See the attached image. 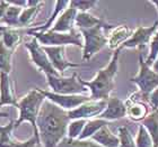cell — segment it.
I'll return each mask as SVG.
<instances>
[{
  "instance_id": "cell-30",
  "label": "cell",
  "mask_w": 158,
  "mask_h": 147,
  "mask_svg": "<svg viewBox=\"0 0 158 147\" xmlns=\"http://www.w3.org/2000/svg\"><path fill=\"white\" fill-rule=\"evenodd\" d=\"M56 147H102L92 139H70L66 137L60 141Z\"/></svg>"
},
{
  "instance_id": "cell-37",
  "label": "cell",
  "mask_w": 158,
  "mask_h": 147,
  "mask_svg": "<svg viewBox=\"0 0 158 147\" xmlns=\"http://www.w3.org/2000/svg\"><path fill=\"white\" fill-rule=\"evenodd\" d=\"M10 114H8V112H6V111H1L0 110V118H8Z\"/></svg>"
},
{
  "instance_id": "cell-2",
  "label": "cell",
  "mask_w": 158,
  "mask_h": 147,
  "mask_svg": "<svg viewBox=\"0 0 158 147\" xmlns=\"http://www.w3.org/2000/svg\"><path fill=\"white\" fill-rule=\"evenodd\" d=\"M122 49L118 48L114 51L109 64L98 70L96 75L92 80L86 81L79 76V81L84 87L88 89L89 97L93 100H107L114 90L115 76L118 71V56Z\"/></svg>"
},
{
  "instance_id": "cell-6",
  "label": "cell",
  "mask_w": 158,
  "mask_h": 147,
  "mask_svg": "<svg viewBox=\"0 0 158 147\" xmlns=\"http://www.w3.org/2000/svg\"><path fill=\"white\" fill-rule=\"evenodd\" d=\"M51 92L58 95H85L88 89L79 81V75L73 73L71 76L63 75H45Z\"/></svg>"
},
{
  "instance_id": "cell-23",
  "label": "cell",
  "mask_w": 158,
  "mask_h": 147,
  "mask_svg": "<svg viewBox=\"0 0 158 147\" xmlns=\"http://www.w3.org/2000/svg\"><path fill=\"white\" fill-rule=\"evenodd\" d=\"M105 23L102 18L94 16L89 13H78L76 17V28L78 30L89 29L95 26H98L101 24Z\"/></svg>"
},
{
  "instance_id": "cell-18",
  "label": "cell",
  "mask_w": 158,
  "mask_h": 147,
  "mask_svg": "<svg viewBox=\"0 0 158 147\" xmlns=\"http://www.w3.org/2000/svg\"><path fill=\"white\" fill-rule=\"evenodd\" d=\"M127 105V116L133 121H140L141 122L147 116H148V107L146 103L132 97L125 102Z\"/></svg>"
},
{
  "instance_id": "cell-39",
  "label": "cell",
  "mask_w": 158,
  "mask_h": 147,
  "mask_svg": "<svg viewBox=\"0 0 158 147\" xmlns=\"http://www.w3.org/2000/svg\"><path fill=\"white\" fill-rule=\"evenodd\" d=\"M5 28H6V27L2 26V25H0V33H1V32H2V30L5 29Z\"/></svg>"
},
{
  "instance_id": "cell-35",
  "label": "cell",
  "mask_w": 158,
  "mask_h": 147,
  "mask_svg": "<svg viewBox=\"0 0 158 147\" xmlns=\"http://www.w3.org/2000/svg\"><path fill=\"white\" fill-rule=\"evenodd\" d=\"M8 6H9V2H8V1H5V0L0 1V23H1L3 16H5V13H6Z\"/></svg>"
},
{
  "instance_id": "cell-13",
  "label": "cell",
  "mask_w": 158,
  "mask_h": 147,
  "mask_svg": "<svg viewBox=\"0 0 158 147\" xmlns=\"http://www.w3.org/2000/svg\"><path fill=\"white\" fill-rule=\"evenodd\" d=\"M157 29H158V20L152 24V26H148V27L138 26L133 30L131 37L121 46V49L135 48V47H139L140 49L145 48L146 46L150 43L154 34L157 32Z\"/></svg>"
},
{
  "instance_id": "cell-9",
  "label": "cell",
  "mask_w": 158,
  "mask_h": 147,
  "mask_svg": "<svg viewBox=\"0 0 158 147\" xmlns=\"http://www.w3.org/2000/svg\"><path fill=\"white\" fill-rule=\"evenodd\" d=\"M15 121H9L7 125H0V147H35L41 144L37 131L26 141H18L14 136Z\"/></svg>"
},
{
  "instance_id": "cell-1",
  "label": "cell",
  "mask_w": 158,
  "mask_h": 147,
  "mask_svg": "<svg viewBox=\"0 0 158 147\" xmlns=\"http://www.w3.org/2000/svg\"><path fill=\"white\" fill-rule=\"evenodd\" d=\"M69 122L68 111L48 100L43 102L36 119V129L43 147L58 146L60 141L67 137Z\"/></svg>"
},
{
  "instance_id": "cell-15",
  "label": "cell",
  "mask_w": 158,
  "mask_h": 147,
  "mask_svg": "<svg viewBox=\"0 0 158 147\" xmlns=\"http://www.w3.org/2000/svg\"><path fill=\"white\" fill-rule=\"evenodd\" d=\"M127 116V105L124 101L118 97H110L107 99V105L102 114H99L98 118L106 121L118 120L121 118H124Z\"/></svg>"
},
{
  "instance_id": "cell-7",
  "label": "cell",
  "mask_w": 158,
  "mask_h": 147,
  "mask_svg": "<svg viewBox=\"0 0 158 147\" xmlns=\"http://www.w3.org/2000/svg\"><path fill=\"white\" fill-rule=\"evenodd\" d=\"M139 64H140V69L138 74L133 76L131 81L138 87L139 95L148 101L150 93L156 88H158V73L152 71V68L146 63L142 53H140V56H139Z\"/></svg>"
},
{
  "instance_id": "cell-3",
  "label": "cell",
  "mask_w": 158,
  "mask_h": 147,
  "mask_svg": "<svg viewBox=\"0 0 158 147\" xmlns=\"http://www.w3.org/2000/svg\"><path fill=\"white\" fill-rule=\"evenodd\" d=\"M45 101L44 95L39 91V89H32L30 92L23 95L18 100L16 108L19 111L18 118L15 121V128L27 121L32 125L34 131H37L36 129V119L39 117L40 110L42 107L43 102Z\"/></svg>"
},
{
  "instance_id": "cell-11",
  "label": "cell",
  "mask_w": 158,
  "mask_h": 147,
  "mask_svg": "<svg viewBox=\"0 0 158 147\" xmlns=\"http://www.w3.org/2000/svg\"><path fill=\"white\" fill-rule=\"evenodd\" d=\"M107 100H88L84 102L82 105L77 107L73 110L68 111L70 120L75 119H84V120H89V119H95L98 118V116L102 114L104 109L106 108Z\"/></svg>"
},
{
  "instance_id": "cell-10",
  "label": "cell",
  "mask_w": 158,
  "mask_h": 147,
  "mask_svg": "<svg viewBox=\"0 0 158 147\" xmlns=\"http://www.w3.org/2000/svg\"><path fill=\"white\" fill-rule=\"evenodd\" d=\"M39 89V91L44 95L45 100L52 102L56 106L60 107L61 109L66 111H70L76 109L80 105H82L84 102L90 100L89 95H58V93H53L48 90H43V89Z\"/></svg>"
},
{
  "instance_id": "cell-14",
  "label": "cell",
  "mask_w": 158,
  "mask_h": 147,
  "mask_svg": "<svg viewBox=\"0 0 158 147\" xmlns=\"http://www.w3.org/2000/svg\"><path fill=\"white\" fill-rule=\"evenodd\" d=\"M16 83L8 73H0V108L3 106L17 107Z\"/></svg>"
},
{
  "instance_id": "cell-20",
  "label": "cell",
  "mask_w": 158,
  "mask_h": 147,
  "mask_svg": "<svg viewBox=\"0 0 158 147\" xmlns=\"http://www.w3.org/2000/svg\"><path fill=\"white\" fill-rule=\"evenodd\" d=\"M70 1H66V0H61V1H56L54 2V8H53L52 14L50 15V17L48 18L43 26L39 27H33L30 28L32 32H48L52 28V26L54 25V23L56 21V19L59 18V16L64 11V10L69 7Z\"/></svg>"
},
{
  "instance_id": "cell-5",
  "label": "cell",
  "mask_w": 158,
  "mask_h": 147,
  "mask_svg": "<svg viewBox=\"0 0 158 147\" xmlns=\"http://www.w3.org/2000/svg\"><path fill=\"white\" fill-rule=\"evenodd\" d=\"M28 35L36 38L42 46H67L75 45L82 47V36L78 29H75L70 33H56L52 30L48 32H32L28 29L26 32Z\"/></svg>"
},
{
  "instance_id": "cell-31",
  "label": "cell",
  "mask_w": 158,
  "mask_h": 147,
  "mask_svg": "<svg viewBox=\"0 0 158 147\" xmlns=\"http://www.w3.org/2000/svg\"><path fill=\"white\" fill-rule=\"evenodd\" d=\"M135 145H137V147H154V141H152V136L149 135L147 129L141 124L139 125L138 135L135 138Z\"/></svg>"
},
{
  "instance_id": "cell-33",
  "label": "cell",
  "mask_w": 158,
  "mask_h": 147,
  "mask_svg": "<svg viewBox=\"0 0 158 147\" xmlns=\"http://www.w3.org/2000/svg\"><path fill=\"white\" fill-rule=\"evenodd\" d=\"M97 5V1L95 0H76V1H70L69 7L76 9L78 13H88V10L95 8Z\"/></svg>"
},
{
  "instance_id": "cell-32",
  "label": "cell",
  "mask_w": 158,
  "mask_h": 147,
  "mask_svg": "<svg viewBox=\"0 0 158 147\" xmlns=\"http://www.w3.org/2000/svg\"><path fill=\"white\" fill-rule=\"evenodd\" d=\"M157 56H158V29L154 34L152 41L149 43V53L147 59L145 60L146 63L149 66H152L154 64V62L156 61V59H157Z\"/></svg>"
},
{
  "instance_id": "cell-27",
  "label": "cell",
  "mask_w": 158,
  "mask_h": 147,
  "mask_svg": "<svg viewBox=\"0 0 158 147\" xmlns=\"http://www.w3.org/2000/svg\"><path fill=\"white\" fill-rule=\"evenodd\" d=\"M15 52L5 46L0 41V73L10 74L13 70V57Z\"/></svg>"
},
{
  "instance_id": "cell-26",
  "label": "cell",
  "mask_w": 158,
  "mask_h": 147,
  "mask_svg": "<svg viewBox=\"0 0 158 147\" xmlns=\"http://www.w3.org/2000/svg\"><path fill=\"white\" fill-rule=\"evenodd\" d=\"M109 125H110L109 121L99 119V118L89 119V120L86 121L84 130H82L81 135L79 136L78 139H90V138H92L93 136H94V135L99 130V129H102L103 127L109 126Z\"/></svg>"
},
{
  "instance_id": "cell-24",
  "label": "cell",
  "mask_w": 158,
  "mask_h": 147,
  "mask_svg": "<svg viewBox=\"0 0 158 147\" xmlns=\"http://www.w3.org/2000/svg\"><path fill=\"white\" fill-rule=\"evenodd\" d=\"M141 125L152 136L154 147H158V109L148 114V116L141 121Z\"/></svg>"
},
{
  "instance_id": "cell-34",
  "label": "cell",
  "mask_w": 158,
  "mask_h": 147,
  "mask_svg": "<svg viewBox=\"0 0 158 147\" xmlns=\"http://www.w3.org/2000/svg\"><path fill=\"white\" fill-rule=\"evenodd\" d=\"M148 101L152 110H157L158 109V88H156L155 90L150 93V95H149V98H148Z\"/></svg>"
},
{
  "instance_id": "cell-25",
  "label": "cell",
  "mask_w": 158,
  "mask_h": 147,
  "mask_svg": "<svg viewBox=\"0 0 158 147\" xmlns=\"http://www.w3.org/2000/svg\"><path fill=\"white\" fill-rule=\"evenodd\" d=\"M44 2H41L37 6L34 7H26L22 10V14L19 16V28H24V27H31L33 25L34 20L36 18V16L39 15V13L42 9Z\"/></svg>"
},
{
  "instance_id": "cell-17",
  "label": "cell",
  "mask_w": 158,
  "mask_h": 147,
  "mask_svg": "<svg viewBox=\"0 0 158 147\" xmlns=\"http://www.w3.org/2000/svg\"><path fill=\"white\" fill-rule=\"evenodd\" d=\"M132 33L133 30L127 25H118L114 27L107 35V46L113 51L121 48V46L131 37Z\"/></svg>"
},
{
  "instance_id": "cell-29",
  "label": "cell",
  "mask_w": 158,
  "mask_h": 147,
  "mask_svg": "<svg viewBox=\"0 0 158 147\" xmlns=\"http://www.w3.org/2000/svg\"><path fill=\"white\" fill-rule=\"evenodd\" d=\"M86 121L87 120H84V119L70 120L68 128H67V137L70 139H78L79 136L81 135L82 130H84Z\"/></svg>"
},
{
  "instance_id": "cell-4",
  "label": "cell",
  "mask_w": 158,
  "mask_h": 147,
  "mask_svg": "<svg viewBox=\"0 0 158 147\" xmlns=\"http://www.w3.org/2000/svg\"><path fill=\"white\" fill-rule=\"evenodd\" d=\"M106 29H112V25L103 23L89 29L79 30L82 36V61H89L93 56L107 45Z\"/></svg>"
},
{
  "instance_id": "cell-21",
  "label": "cell",
  "mask_w": 158,
  "mask_h": 147,
  "mask_svg": "<svg viewBox=\"0 0 158 147\" xmlns=\"http://www.w3.org/2000/svg\"><path fill=\"white\" fill-rule=\"evenodd\" d=\"M90 139L102 147H118V135L113 134L110 130L109 126H105L102 129H99Z\"/></svg>"
},
{
  "instance_id": "cell-12",
  "label": "cell",
  "mask_w": 158,
  "mask_h": 147,
  "mask_svg": "<svg viewBox=\"0 0 158 147\" xmlns=\"http://www.w3.org/2000/svg\"><path fill=\"white\" fill-rule=\"evenodd\" d=\"M43 48L45 51L52 66L60 75H63V73L66 72L68 69L79 68V66L82 65L80 63L70 62L69 60L67 59L66 46H50V47L43 46Z\"/></svg>"
},
{
  "instance_id": "cell-19",
  "label": "cell",
  "mask_w": 158,
  "mask_h": 147,
  "mask_svg": "<svg viewBox=\"0 0 158 147\" xmlns=\"http://www.w3.org/2000/svg\"><path fill=\"white\" fill-rule=\"evenodd\" d=\"M24 34L25 33L22 30V28H9V27H6L0 33V36H1L0 41L5 44L6 47H8L14 52H16L17 47L23 42Z\"/></svg>"
},
{
  "instance_id": "cell-22",
  "label": "cell",
  "mask_w": 158,
  "mask_h": 147,
  "mask_svg": "<svg viewBox=\"0 0 158 147\" xmlns=\"http://www.w3.org/2000/svg\"><path fill=\"white\" fill-rule=\"evenodd\" d=\"M22 10H23V8L14 6L9 2V6L7 8L0 25H2L5 27H9V28H19V16L22 14Z\"/></svg>"
},
{
  "instance_id": "cell-36",
  "label": "cell",
  "mask_w": 158,
  "mask_h": 147,
  "mask_svg": "<svg viewBox=\"0 0 158 147\" xmlns=\"http://www.w3.org/2000/svg\"><path fill=\"white\" fill-rule=\"evenodd\" d=\"M150 68L152 69V71H155L156 73H158V56H157V59H156V61L154 62V64H152Z\"/></svg>"
},
{
  "instance_id": "cell-38",
  "label": "cell",
  "mask_w": 158,
  "mask_h": 147,
  "mask_svg": "<svg viewBox=\"0 0 158 147\" xmlns=\"http://www.w3.org/2000/svg\"><path fill=\"white\" fill-rule=\"evenodd\" d=\"M152 5H155L156 7H157V10H158V1H152Z\"/></svg>"
},
{
  "instance_id": "cell-28",
  "label": "cell",
  "mask_w": 158,
  "mask_h": 147,
  "mask_svg": "<svg viewBox=\"0 0 158 147\" xmlns=\"http://www.w3.org/2000/svg\"><path fill=\"white\" fill-rule=\"evenodd\" d=\"M118 147H137L135 139L132 136L131 131L128 127L121 126L118 129Z\"/></svg>"
},
{
  "instance_id": "cell-8",
  "label": "cell",
  "mask_w": 158,
  "mask_h": 147,
  "mask_svg": "<svg viewBox=\"0 0 158 147\" xmlns=\"http://www.w3.org/2000/svg\"><path fill=\"white\" fill-rule=\"evenodd\" d=\"M24 45L30 54L31 61L36 66L39 71L43 72L45 75H60L52 66L43 46L40 44L36 38L32 37V39L26 42Z\"/></svg>"
},
{
  "instance_id": "cell-16",
  "label": "cell",
  "mask_w": 158,
  "mask_h": 147,
  "mask_svg": "<svg viewBox=\"0 0 158 147\" xmlns=\"http://www.w3.org/2000/svg\"><path fill=\"white\" fill-rule=\"evenodd\" d=\"M76 9L71 7H68L59 16L54 25L50 30L56 32V33H70L76 29V17H77Z\"/></svg>"
}]
</instances>
